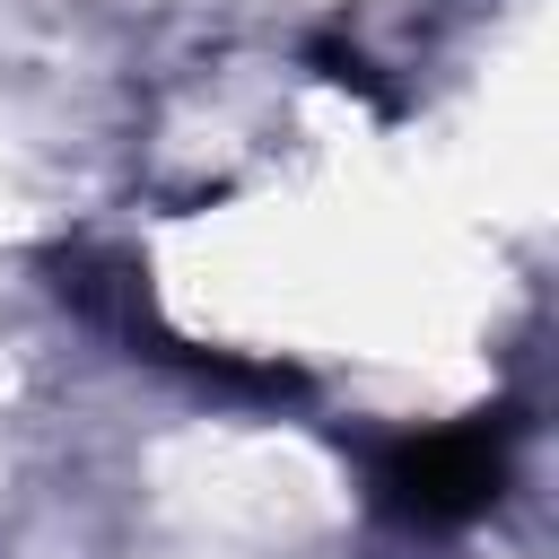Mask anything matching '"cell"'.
<instances>
[{
    "label": "cell",
    "mask_w": 559,
    "mask_h": 559,
    "mask_svg": "<svg viewBox=\"0 0 559 559\" xmlns=\"http://www.w3.org/2000/svg\"><path fill=\"white\" fill-rule=\"evenodd\" d=\"M384 498L419 524H454V515H480L498 498V445L480 428H454V437H411L393 463H384Z\"/></svg>",
    "instance_id": "1"
}]
</instances>
